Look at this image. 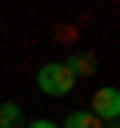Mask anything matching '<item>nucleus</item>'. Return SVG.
Wrapping results in <instances>:
<instances>
[{
	"mask_svg": "<svg viewBox=\"0 0 120 128\" xmlns=\"http://www.w3.org/2000/svg\"><path fill=\"white\" fill-rule=\"evenodd\" d=\"M72 84H76V72L68 68V60H64V64H60V60H52V64L36 68V88H40L44 96H68V92H72Z\"/></svg>",
	"mask_w": 120,
	"mask_h": 128,
	"instance_id": "1",
	"label": "nucleus"
},
{
	"mask_svg": "<svg viewBox=\"0 0 120 128\" xmlns=\"http://www.w3.org/2000/svg\"><path fill=\"white\" fill-rule=\"evenodd\" d=\"M92 116H100V120H116L120 116V92L116 88H100L96 96H92V108H88Z\"/></svg>",
	"mask_w": 120,
	"mask_h": 128,
	"instance_id": "2",
	"label": "nucleus"
},
{
	"mask_svg": "<svg viewBox=\"0 0 120 128\" xmlns=\"http://www.w3.org/2000/svg\"><path fill=\"white\" fill-rule=\"evenodd\" d=\"M60 128H104V120H100V116H92V112L84 108V112H68Z\"/></svg>",
	"mask_w": 120,
	"mask_h": 128,
	"instance_id": "3",
	"label": "nucleus"
},
{
	"mask_svg": "<svg viewBox=\"0 0 120 128\" xmlns=\"http://www.w3.org/2000/svg\"><path fill=\"white\" fill-rule=\"evenodd\" d=\"M20 124V108L16 104H0V128H16Z\"/></svg>",
	"mask_w": 120,
	"mask_h": 128,
	"instance_id": "4",
	"label": "nucleus"
},
{
	"mask_svg": "<svg viewBox=\"0 0 120 128\" xmlns=\"http://www.w3.org/2000/svg\"><path fill=\"white\" fill-rule=\"evenodd\" d=\"M68 68H72L76 76H92V72H96V68H92V56H72Z\"/></svg>",
	"mask_w": 120,
	"mask_h": 128,
	"instance_id": "5",
	"label": "nucleus"
},
{
	"mask_svg": "<svg viewBox=\"0 0 120 128\" xmlns=\"http://www.w3.org/2000/svg\"><path fill=\"white\" fill-rule=\"evenodd\" d=\"M28 128H60V124H56V120H32Z\"/></svg>",
	"mask_w": 120,
	"mask_h": 128,
	"instance_id": "6",
	"label": "nucleus"
}]
</instances>
